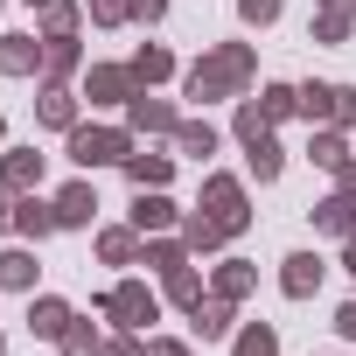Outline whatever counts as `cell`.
Listing matches in <instances>:
<instances>
[{"label": "cell", "mask_w": 356, "mask_h": 356, "mask_svg": "<svg viewBox=\"0 0 356 356\" xmlns=\"http://www.w3.org/2000/svg\"><path fill=\"white\" fill-rule=\"evenodd\" d=\"M252 77H259L252 42H217L210 56H196V63L182 70V98H196V105H210V98H245Z\"/></svg>", "instance_id": "obj_1"}, {"label": "cell", "mask_w": 356, "mask_h": 356, "mask_svg": "<svg viewBox=\"0 0 356 356\" xmlns=\"http://www.w3.org/2000/svg\"><path fill=\"white\" fill-rule=\"evenodd\" d=\"M133 126H70V161L77 168H126Z\"/></svg>", "instance_id": "obj_2"}, {"label": "cell", "mask_w": 356, "mask_h": 356, "mask_svg": "<svg viewBox=\"0 0 356 356\" xmlns=\"http://www.w3.org/2000/svg\"><path fill=\"white\" fill-rule=\"evenodd\" d=\"M196 210H210L231 238L252 231V203H245V182H238V175H203V203H196Z\"/></svg>", "instance_id": "obj_3"}, {"label": "cell", "mask_w": 356, "mask_h": 356, "mask_svg": "<svg viewBox=\"0 0 356 356\" xmlns=\"http://www.w3.org/2000/svg\"><path fill=\"white\" fill-rule=\"evenodd\" d=\"M98 307H105V314H112L119 328H133V335H140L147 321H161V293H154L147 280H119V286H112V293H105Z\"/></svg>", "instance_id": "obj_4"}, {"label": "cell", "mask_w": 356, "mask_h": 356, "mask_svg": "<svg viewBox=\"0 0 356 356\" xmlns=\"http://www.w3.org/2000/svg\"><path fill=\"white\" fill-rule=\"evenodd\" d=\"M133 91H140L133 63H91V70H84V98H91V105H126Z\"/></svg>", "instance_id": "obj_5"}, {"label": "cell", "mask_w": 356, "mask_h": 356, "mask_svg": "<svg viewBox=\"0 0 356 356\" xmlns=\"http://www.w3.org/2000/svg\"><path fill=\"white\" fill-rule=\"evenodd\" d=\"M356 91L349 84H300V119L307 126H328V119H349Z\"/></svg>", "instance_id": "obj_6"}, {"label": "cell", "mask_w": 356, "mask_h": 356, "mask_svg": "<svg viewBox=\"0 0 356 356\" xmlns=\"http://www.w3.org/2000/svg\"><path fill=\"white\" fill-rule=\"evenodd\" d=\"M126 126H133V133H175L182 112H175L168 98H154V91H133V98H126Z\"/></svg>", "instance_id": "obj_7"}, {"label": "cell", "mask_w": 356, "mask_h": 356, "mask_svg": "<svg viewBox=\"0 0 356 356\" xmlns=\"http://www.w3.org/2000/svg\"><path fill=\"white\" fill-rule=\"evenodd\" d=\"M175 224H182V210L168 203V189H140V196H133V231H140V238H161V231H175Z\"/></svg>", "instance_id": "obj_8"}, {"label": "cell", "mask_w": 356, "mask_h": 356, "mask_svg": "<svg viewBox=\"0 0 356 356\" xmlns=\"http://www.w3.org/2000/svg\"><path fill=\"white\" fill-rule=\"evenodd\" d=\"M307 161H314V168H328L335 182H342V175L356 168V154H349V126H342V133H335V126H314V140H307Z\"/></svg>", "instance_id": "obj_9"}, {"label": "cell", "mask_w": 356, "mask_h": 356, "mask_svg": "<svg viewBox=\"0 0 356 356\" xmlns=\"http://www.w3.org/2000/svg\"><path fill=\"white\" fill-rule=\"evenodd\" d=\"M321 273H328V266H321L314 252H293V259H280V293H286V300H314V293H321Z\"/></svg>", "instance_id": "obj_10"}, {"label": "cell", "mask_w": 356, "mask_h": 356, "mask_svg": "<svg viewBox=\"0 0 356 356\" xmlns=\"http://www.w3.org/2000/svg\"><path fill=\"white\" fill-rule=\"evenodd\" d=\"M0 182H8L15 196L42 189V154H35V147H0Z\"/></svg>", "instance_id": "obj_11"}, {"label": "cell", "mask_w": 356, "mask_h": 356, "mask_svg": "<svg viewBox=\"0 0 356 356\" xmlns=\"http://www.w3.org/2000/svg\"><path fill=\"white\" fill-rule=\"evenodd\" d=\"M42 56H49V42H35V35H0V77H35Z\"/></svg>", "instance_id": "obj_12"}, {"label": "cell", "mask_w": 356, "mask_h": 356, "mask_svg": "<svg viewBox=\"0 0 356 356\" xmlns=\"http://www.w3.org/2000/svg\"><path fill=\"white\" fill-rule=\"evenodd\" d=\"M91 217H98V189H91V182H63V189H56V224H63V231H84Z\"/></svg>", "instance_id": "obj_13"}, {"label": "cell", "mask_w": 356, "mask_h": 356, "mask_svg": "<svg viewBox=\"0 0 356 356\" xmlns=\"http://www.w3.org/2000/svg\"><path fill=\"white\" fill-rule=\"evenodd\" d=\"M49 42V56H42V84H70L77 70H84V49H77V35H42Z\"/></svg>", "instance_id": "obj_14"}, {"label": "cell", "mask_w": 356, "mask_h": 356, "mask_svg": "<svg viewBox=\"0 0 356 356\" xmlns=\"http://www.w3.org/2000/svg\"><path fill=\"white\" fill-rule=\"evenodd\" d=\"M77 98H84V91H70V84H42V98H35V112H42V126H56V133H70V126H77Z\"/></svg>", "instance_id": "obj_15"}, {"label": "cell", "mask_w": 356, "mask_h": 356, "mask_svg": "<svg viewBox=\"0 0 356 356\" xmlns=\"http://www.w3.org/2000/svg\"><path fill=\"white\" fill-rule=\"evenodd\" d=\"M15 231H22V238H35V245H42L49 231H63V224H56V203H42V196L29 189V196L15 203Z\"/></svg>", "instance_id": "obj_16"}, {"label": "cell", "mask_w": 356, "mask_h": 356, "mask_svg": "<svg viewBox=\"0 0 356 356\" xmlns=\"http://www.w3.org/2000/svg\"><path fill=\"white\" fill-rule=\"evenodd\" d=\"M70 321H77L70 300H56V293H35V300H29V335H49V342H56Z\"/></svg>", "instance_id": "obj_17"}, {"label": "cell", "mask_w": 356, "mask_h": 356, "mask_svg": "<svg viewBox=\"0 0 356 356\" xmlns=\"http://www.w3.org/2000/svg\"><path fill=\"white\" fill-rule=\"evenodd\" d=\"M231 307H238V300H224V293H210V300H196V307H189V321H196V335H203V342H224V335H238V328H231Z\"/></svg>", "instance_id": "obj_18"}, {"label": "cell", "mask_w": 356, "mask_h": 356, "mask_svg": "<svg viewBox=\"0 0 356 356\" xmlns=\"http://www.w3.org/2000/svg\"><path fill=\"white\" fill-rule=\"evenodd\" d=\"M168 175H175V154H126V182L133 189H168Z\"/></svg>", "instance_id": "obj_19"}, {"label": "cell", "mask_w": 356, "mask_h": 356, "mask_svg": "<svg viewBox=\"0 0 356 356\" xmlns=\"http://www.w3.org/2000/svg\"><path fill=\"white\" fill-rule=\"evenodd\" d=\"M182 245H189V252H224L231 231H224L210 210H189V217H182Z\"/></svg>", "instance_id": "obj_20"}, {"label": "cell", "mask_w": 356, "mask_h": 356, "mask_svg": "<svg viewBox=\"0 0 356 356\" xmlns=\"http://www.w3.org/2000/svg\"><path fill=\"white\" fill-rule=\"evenodd\" d=\"M140 252H147V245H140V231H133V224L98 231V259H105V266H140Z\"/></svg>", "instance_id": "obj_21"}, {"label": "cell", "mask_w": 356, "mask_h": 356, "mask_svg": "<svg viewBox=\"0 0 356 356\" xmlns=\"http://www.w3.org/2000/svg\"><path fill=\"white\" fill-rule=\"evenodd\" d=\"M314 231H328V238H356V203L335 189L328 203H314Z\"/></svg>", "instance_id": "obj_22"}, {"label": "cell", "mask_w": 356, "mask_h": 356, "mask_svg": "<svg viewBox=\"0 0 356 356\" xmlns=\"http://www.w3.org/2000/svg\"><path fill=\"white\" fill-rule=\"evenodd\" d=\"M133 77H140V91H154V84L175 77V56H168L161 42H147V49H133Z\"/></svg>", "instance_id": "obj_23"}, {"label": "cell", "mask_w": 356, "mask_h": 356, "mask_svg": "<svg viewBox=\"0 0 356 356\" xmlns=\"http://www.w3.org/2000/svg\"><path fill=\"white\" fill-rule=\"evenodd\" d=\"M231 356H280V328L273 321H245L231 335Z\"/></svg>", "instance_id": "obj_24"}, {"label": "cell", "mask_w": 356, "mask_h": 356, "mask_svg": "<svg viewBox=\"0 0 356 356\" xmlns=\"http://www.w3.org/2000/svg\"><path fill=\"white\" fill-rule=\"evenodd\" d=\"M175 147H182L189 161H210L217 154V126L210 119H182V126H175Z\"/></svg>", "instance_id": "obj_25"}, {"label": "cell", "mask_w": 356, "mask_h": 356, "mask_svg": "<svg viewBox=\"0 0 356 356\" xmlns=\"http://www.w3.org/2000/svg\"><path fill=\"white\" fill-rule=\"evenodd\" d=\"M231 133H238V147H259V140H273V119L259 112V98H238V119H231Z\"/></svg>", "instance_id": "obj_26"}, {"label": "cell", "mask_w": 356, "mask_h": 356, "mask_svg": "<svg viewBox=\"0 0 356 356\" xmlns=\"http://www.w3.org/2000/svg\"><path fill=\"white\" fill-rule=\"evenodd\" d=\"M161 300H175V307H196V300H203V280H196V266H175V273H161Z\"/></svg>", "instance_id": "obj_27"}, {"label": "cell", "mask_w": 356, "mask_h": 356, "mask_svg": "<svg viewBox=\"0 0 356 356\" xmlns=\"http://www.w3.org/2000/svg\"><path fill=\"white\" fill-rule=\"evenodd\" d=\"M210 286H217V293H224V300H245V293H252V286H259V273H252V266H245V259H224V266H217V280H210Z\"/></svg>", "instance_id": "obj_28"}, {"label": "cell", "mask_w": 356, "mask_h": 356, "mask_svg": "<svg viewBox=\"0 0 356 356\" xmlns=\"http://www.w3.org/2000/svg\"><path fill=\"white\" fill-rule=\"evenodd\" d=\"M140 266H154V273H175V266H189V245H182V238H147Z\"/></svg>", "instance_id": "obj_29"}, {"label": "cell", "mask_w": 356, "mask_h": 356, "mask_svg": "<svg viewBox=\"0 0 356 356\" xmlns=\"http://www.w3.org/2000/svg\"><path fill=\"white\" fill-rule=\"evenodd\" d=\"M259 112L280 126L286 112H300V84H259Z\"/></svg>", "instance_id": "obj_30"}, {"label": "cell", "mask_w": 356, "mask_h": 356, "mask_svg": "<svg viewBox=\"0 0 356 356\" xmlns=\"http://www.w3.org/2000/svg\"><path fill=\"white\" fill-rule=\"evenodd\" d=\"M35 273H42L35 252H0V286H15V293H22V286H35Z\"/></svg>", "instance_id": "obj_31"}, {"label": "cell", "mask_w": 356, "mask_h": 356, "mask_svg": "<svg viewBox=\"0 0 356 356\" xmlns=\"http://www.w3.org/2000/svg\"><path fill=\"white\" fill-rule=\"evenodd\" d=\"M35 15H42V35H77V22H84L77 0H49V8H35Z\"/></svg>", "instance_id": "obj_32"}, {"label": "cell", "mask_w": 356, "mask_h": 356, "mask_svg": "<svg viewBox=\"0 0 356 356\" xmlns=\"http://www.w3.org/2000/svg\"><path fill=\"white\" fill-rule=\"evenodd\" d=\"M245 168L259 175V182H280V168H286V154H280V140H259V147H245Z\"/></svg>", "instance_id": "obj_33"}, {"label": "cell", "mask_w": 356, "mask_h": 356, "mask_svg": "<svg viewBox=\"0 0 356 356\" xmlns=\"http://www.w3.org/2000/svg\"><path fill=\"white\" fill-rule=\"evenodd\" d=\"M56 349H63V356H98V349H105V335H98L91 321H70V328L56 335Z\"/></svg>", "instance_id": "obj_34"}, {"label": "cell", "mask_w": 356, "mask_h": 356, "mask_svg": "<svg viewBox=\"0 0 356 356\" xmlns=\"http://www.w3.org/2000/svg\"><path fill=\"white\" fill-rule=\"evenodd\" d=\"M349 29H356V15H342V8H314V42H349Z\"/></svg>", "instance_id": "obj_35"}, {"label": "cell", "mask_w": 356, "mask_h": 356, "mask_svg": "<svg viewBox=\"0 0 356 356\" xmlns=\"http://www.w3.org/2000/svg\"><path fill=\"white\" fill-rule=\"evenodd\" d=\"M286 15V0H238V22H252V29H273Z\"/></svg>", "instance_id": "obj_36"}, {"label": "cell", "mask_w": 356, "mask_h": 356, "mask_svg": "<svg viewBox=\"0 0 356 356\" xmlns=\"http://www.w3.org/2000/svg\"><path fill=\"white\" fill-rule=\"evenodd\" d=\"M84 15L98 29H119V22H133V0H84Z\"/></svg>", "instance_id": "obj_37"}, {"label": "cell", "mask_w": 356, "mask_h": 356, "mask_svg": "<svg viewBox=\"0 0 356 356\" xmlns=\"http://www.w3.org/2000/svg\"><path fill=\"white\" fill-rule=\"evenodd\" d=\"M98 356H147V349H140V335H133V328H126V335H112V342H105V349H98Z\"/></svg>", "instance_id": "obj_38"}, {"label": "cell", "mask_w": 356, "mask_h": 356, "mask_svg": "<svg viewBox=\"0 0 356 356\" xmlns=\"http://www.w3.org/2000/svg\"><path fill=\"white\" fill-rule=\"evenodd\" d=\"M133 22H147V29L168 22V0H133Z\"/></svg>", "instance_id": "obj_39"}, {"label": "cell", "mask_w": 356, "mask_h": 356, "mask_svg": "<svg viewBox=\"0 0 356 356\" xmlns=\"http://www.w3.org/2000/svg\"><path fill=\"white\" fill-rule=\"evenodd\" d=\"M335 335H342V342H356V300H349V307H335Z\"/></svg>", "instance_id": "obj_40"}, {"label": "cell", "mask_w": 356, "mask_h": 356, "mask_svg": "<svg viewBox=\"0 0 356 356\" xmlns=\"http://www.w3.org/2000/svg\"><path fill=\"white\" fill-rule=\"evenodd\" d=\"M15 203H22V196H15L8 182H0V231H15Z\"/></svg>", "instance_id": "obj_41"}, {"label": "cell", "mask_w": 356, "mask_h": 356, "mask_svg": "<svg viewBox=\"0 0 356 356\" xmlns=\"http://www.w3.org/2000/svg\"><path fill=\"white\" fill-rule=\"evenodd\" d=\"M147 356H189V342H175V335H161V342H147Z\"/></svg>", "instance_id": "obj_42"}, {"label": "cell", "mask_w": 356, "mask_h": 356, "mask_svg": "<svg viewBox=\"0 0 356 356\" xmlns=\"http://www.w3.org/2000/svg\"><path fill=\"white\" fill-rule=\"evenodd\" d=\"M342 266H349V280H356V238H342Z\"/></svg>", "instance_id": "obj_43"}, {"label": "cell", "mask_w": 356, "mask_h": 356, "mask_svg": "<svg viewBox=\"0 0 356 356\" xmlns=\"http://www.w3.org/2000/svg\"><path fill=\"white\" fill-rule=\"evenodd\" d=\"M342 196H349V203H356V168H349V175H342Z\"/></svg>", "instance_id": "obj_44"}, {"label": "cell", "mask_w": 356, "mask_h": 356, "mask_svg": "<svg viewBox=\"0 0 356 356\" xmlns=\"http://www.w3.org/2000/svg\"><path fill=\"white\" fill-rule=\"evenodd\" d=\"M321 8H342V15H356V0H321Z\"/></svg>", "instance_id": "obj_45"}, {"label": "cell", "mask_w": 356, "mask_h": 356, "mask_svg": "<svg viewBox=\"0 0 356 356\" xmlns=\"http://www.w3.org/2000/svg\"><path fill=\"white\" fill-rule=\"evenodd\" d=\"M342 126H349V133H356V105H349V119H342Z\"/></svg>", "instance_id": "obj_46"}, {"label": "cell", "mask_w": 356, "mask_h": 356, "mask_svg": "<svg viewBox=\"0 0 356 356\" xmlns=\"http://www.w3.org/2000/svg\"><path fill=\"white\" fill-rule=\"evenodd\" d=\"M0 147H8V119H0Z\"/></svg>", "instance_id": "obj_47"}, {"label": "cell", "mask_w": 356, "mask_h": 356, "mask_svg": "<svg viewBox=\"0 0 356 356\" xmlns=\"http://www.w3.org/2000/svg\"><path fill=\"white\" fill-rule=\"evenodd\" d=\"M29 8H49V0H29Z\"/></svg>", "instance_id": "obj_48"}, {"label": "cell", "mask_w": 356, "mask_h": 356, "mask_svg": "<svg viewBox=\"0 0 356 356\" xmlns=\"http://www.w3.org/2000/svg\"><path fill=\"white\" fill-rule=\"evenodd\" d=\"M0 356H8V335H0Z\"/></svg>", "instance_id": "obj_49"}, {"label": "cell", "mask_w": 356, "mask_h": 356, "mask_svg": "<svg viewBox=\"0 0 356 356\" xmlns=\"http://www.w3.org/2000/svg\"><path fill=\"white\" fill-rule=\"evenodd\" d=\"M0 8H8V0H0Z\"/></svg>", "instance_id": "obj_50"}, {"label": "cell", "mask_w": 356, "mask_h": 356, "mask_svg": "<svg viewBox=\"0 0 356 356\" xmlns=\"http://www.w3.org/2000/svg\"><path fill=\"white\" fill-rule=\"evenodd\" d=\"M0 293H8V286H0Z\"/></svg>", "instance_id": "obj_51"}]
</instances>
